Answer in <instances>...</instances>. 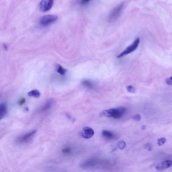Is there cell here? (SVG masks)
<instances>
[{
    "mask_svg": "<svg viewBox=\"0 0 172 172\" xmlns=\"http://www.w3.org/2000/svg\"><path fill=\"white\" fill-rule=\"evenodd\" d=\"M28 95L30 96L34 97L36 98H39L40 96V93L38 90H32L28 93Z\"/></svg>",
    "mask_w": 172,
    "mask_h": 172,
    "instance_id": "obj_14",
    "label": "cell"
},
{
    "mask_svg": "<svg viewBox=\"0 0 172 172\" xmlns=\"http://www.w3.org/2000/svg\"><path fill=\"white\" fill-rule=\"evenodd\" d=\"M171 78L172 77H171L170 78H169V79H167L166 80V82L167 83V84L169 85H171L172 84Z\"/></svg>",
    "mask_w": 172,
    "mask_h": 172,
    "instance_id": "obj_23",
    "label": "cell"
},
{
    "mask_svg": "<svg viewBox=\"0 0 172 172\" xmlns=\"http://www.w3.org/2000/svg\"><path fill=\"white\" fill-rule=\"evenodd\" d=\"M141 129L142 130H145L146 129V126L145 125H143L142 126Z\"/></svg>",
    "mask_w": 172,
    "mask_h": 172,
    "instance_id": "obj_26",
    "label": "cell"
},
{
    "mask_svg": "<svg viewBox=\"0 0 172 172\" xmlns=\"http://www.w3.org/2000/svg\"><path fill=\"white\" fill-rule=\"evenodd\" d=\"M82 83L84 86L89 89H93L94 88V85L89 80H84Z\"/></svg>",
    "mask_w": 172,
    "mask_h": 172,
    "instance_id": "obj_13",
    "label": "cell"
},
{
    "mask_svg": "<svg viewBox=\"0 0 172 172\" xmlns=\"http://www.w3.org/2000/svg\"><path fill=\"white\" fill-rule=\"evenodd\" d=\"M123 6L122 4L117 6L113 11L108 18L109 22H111L116 20L120 14Z\"/></svg>",
    "mask_w": 172,
    "mask_h": 172,
    "instance_id": "obj_4",
    "label": "cell"
},
{
    "mask_svg": "<svg viewBox=\"0 0 172 172\" xmlns=\"http://www.w3.org/2000/svg\"><path fill=\"white\" fill-rule=\"evenodd\" d=\"M91 0H81V4L83 5L86 4Z\"/></svg>",
    "mask_w": 172,
    "mask_h": 172,
    "instance_id": "obj_24",
    "label": "cell"
},
{
    "mask_svg": "<svg viewBox=\"0 0 172 172\" xmlns=\"http://www.w3.org/2000/svg\"><path fill=\"white\" fill-rule=\"evenodd\" d=\"M95 162L92 160H87L81 164V167L85 168H87L93 167L95 165Z\"/></svg>",
    "mask_w": 172,
    "mask_h": 172,
    "instance_id": "obj_10",
    "label": "cell"
},
{
    "mask_svg": "<svg viewBox=\"0 0 172 172\" xmlns=\"http://www.w3.org/2000/svg\"><path fill=\"white\" fill-rule=\"evenodd\" d=\"M167 142V140L164 137H162L158 140V145L159 146H161Z\"/></svg>",
    "mask_w": 172,
    "mask_h": 172,
    "instance_id": "obj_17",
    "label": "cell"
},
{
    "mask_svg": "<svg viewBox=\"0 0 172 172\" xmlns=\"http://www.w3.org/2000/svg\"><path fill=\"white\" fill-rule=\"evenodd\" d=\"M117 146L119 149L122 150L125 148V147H126V143L123 140H120L117 143Z\"/></svg>",
    "mask_w": 172,
    "mask_h": 172,
    "instance_id": "obj_15",
    "label": "cell"
},
{
    "mask_svg": "<svg viewBox=\"0 0 172 172\" xmlns=\"http://www.w3.org/2000/svg\"><path fill=\"white\" fill-rule=\"evenodd\" d=\"M172 164V162L171 160H165L156 166V169L157 170L161 171L169 168Z\"/></svg>",
    "mask_w": 172,
    "mask_h": 172,
    "instance_id": "obj_8",
    "label": "cell"
},
{
    "mask_svg": "<svg viewBox=\"0 0 172 172\" xmlns=\"http://www.w3.org/2000/svg\"><path fill=\"white\" fill-rule=\"evenodd\" d=\"M57 72L59 74L61 75H63L64 74L66 70L64 68H62L61 66L59 65L57 69Z\"/></svg>",
    "mask_w": 172,
    "mask_h": 172,
    "instance_id": "obj_16",
    "label": "cell"
},
{
    "mask_svg": "<svg viewBox=\"0 0 172 172\" xmlns=\"http://www.w3.org/2000/svg\"><path fill=\"white\" fill-rule=\"evenodd\" d=\"M126 111V107H121L106 110L103 112V113L106 117L120 119L123 116Z\"/></svg>",
    "mask_w": 172,
    "mask_h": 172,
    "instance_id": "obj_1",
    "label": "cell"
},
{
    "mask_svg": "<svg viewBox=\"0 0 172 172\" xmlns=\"http://www.w3.org/2000/svg\"><path fill=\"white\" fill-rule=\"evenodd\" d=\"M95 134L94 131L91 127L86 126L83 128L81 135L83 138L89 139L91 138Z\"/></svg>",
    "mask_w": 172,
    "mask_h": 172,
    "instance_id": "obj_6",
    "label": "cell"
},
{
    "mask_svg": "<svg viewBox=\"0 0 172 172\" xmlns=\"http://www.w3.org/2000/svg\"><path fill=\"white\" fill-rule=\"evenodd\" d=\"M140 43V39L137 38L132 45L127 47L125 50L117 56L118 58H120L123 56L133 52L137 49Z\"/></svg>",
    "mask_w": 172,
    "mask_h": 172,
    "instance_id": "obj_3",
    "label": "cell"
},
{
    "mask_svg": "<svg viewBox=\"0 0 172 172\" xmlns=\"http://www.w3.org/2000/svg\"><path fill=\"white\" fill-rule=\"evenodd\" d=\"M7 112V106L5 103L0 104V120L5 116Z\"/></svg>",
    "mask_w": 172,
    "mask_h": 172,
    "instance_id": "obj_9",
    "label": "cell"
},
{
    "mask_svg": "<svg viewBox=\"0 0 172 172\" xmlns=\"http://www.w3.org/2000/svg\"><path fill=\"white\" fill-rule=\"evenodd\" d=\"M145 148L148 151H151L152 150V147L150 144L147 143L145 145Z\"/></svg>",
    "mask_w": 172,
    "mask_h": 172,
    "instance_id": "obj_20",
    "label": "cell"
},
{
    "mask_svg": "<svg viewBox=\"0 0 172 172\" xmlns=\"http://www.w3.org/2000/svg\"><path fill=\"white\" fill-rule=\"evenodd\" d=\"M58 17L54 15H48L42 17L40 21V23L43 26H47L53 23L58 20Z\"/></svg>",
    "mask_w": 172,
    "mask_h": 172,
    "instance_id": "obj_2",
    "label": "cell"
},
{
    "mask_svg": "<svg viewBox=\"0 0 172 172\" xmlns=\"http://www.w3.org/2000/svg\"><path fill=\"white\" fill-rule=\"evenodd\" d=\"M133 120L137 121H139L141 119V117L139 114H137L134 115L133 117Z\"/></svg>",
    "mask_w": 172,
    "mask_h": 172,
    "instance_id": "obj_18",
    "label": "cell"
},
{
    "mask_svg": "<svg viewBox=\"0 0 172 172\" xmlns=\"http://www.w3.org/2000/svg\"><path fill=\"white\" fill-rule=\"evenodd\" d=\"M3 46H4V48L5 50H7L8 48V46L7 45H6V44H4V45H3Z\"/></svg>",
    "mask_w": 172,
    "mask_h": 172,
    "instance_id": "obj_25",
    "label": "cell"
},
{
    "mask_svg": "<svg viewBox=\"0 0 172 172\" xmlns=\"http://www.w3.org/2000/svg\"><path fill=\"white\" fill-rule=\"evenodd\" d=\"M62 151L65 154H68L71 152V149L69 148H65L62 149Z\"/></svg>",
    "mask_w": 172,
    "mask_h": 172,
    "instance_id": "obj_21",
    "label": "cell"
},
{
    "mask_svg": "<svg viewBox=\"0 0 172 172\" xmlns=\"http://www.w3.org/2000/svg\"><path fill=\"white\" fill-rule=\"evenodd\" d=\"M25 99L24 98H22L20 100L19 102V105L21 106L22 105L24 104L25 102Z\"/></svg>",
    "mask_w": 172,
    "mask_h": 172,
    "instance_id": "obj_22",
    "label": "cell"
},
{
    "mask_svg": "<svg viewBox=\"0 0 172 172\" xmlns=\"http://www.w3.org/2000/svg\"><path fill=\"white\" fill-rule=\"evenodd\" d=\"M102 134L105 138L109 140L113 139L114 135L113 133L107 130H104L102 131Z\"/></svg>",
    "mask_w": 172,
    "mask_h": 172,
    "instance_id": "obj_11",
    "label": "cell"
},
{
    "mask_svg": "<svg viewBox=\"0 0 172 172\" xmlns=\"http://www.w3.org/2000/svg\"><path fill=\"white\" fill-rule=\"evenodd\" d=\"M127 89L128 92L134 93L135 92V90L132 86H129L127 87Z\"/></svg>",
    "mask_w": 172,
    "mask_h": 172,
    "instance_id": "obj_19",
    "label": "cell"
},
{
    "mask_svg": "<svg viewBox=\"0 0 172 172\" xmlns=\"http://www.w3.org/2000/svg\"><path fill=\"white\" fill-rule=\"evenodd\" d=\"M52 103L53 101L52 100H49L43 106L41 109V111L42 112H45L48 110L51 107Z\"/></svg>",
    "mask_w": 172,
    "mask_h": 172,
    "instance_id": "obj_12",
    "label": "cell"
},
{
    "mask_svg": "<svg viewBox=\"0 0 172 172\" xmlns=\"http://www.w3.org/2000/svg\"><path fill=\"white\" fill-rule=\"evenodd\" d=\"M36 132V130H33L27 133L20 137L18 139V141L21 143H24L29 141V140Z\"/></svg>",
    "mask_w": 172,
    "mask_h": 172,
    "instance_id": "obj_7",
    "label": "cell"
},
{
    "mask_svg": "<svg viewBox=\"0 0 172 172\" xmlns=\"http://www.w3.org/2000/svg\"><path fill=\"white\" fill-rule=\"evenodd\" d=\"M54 0H42L40 4V9L42 12L48 11L52 8Z\"/></svg>",
    "mask_w": 172,
    "mask_h": 172,
    "instance_id": "obj_5",
    "label": "cell"
}]
</instances>
